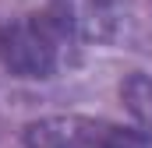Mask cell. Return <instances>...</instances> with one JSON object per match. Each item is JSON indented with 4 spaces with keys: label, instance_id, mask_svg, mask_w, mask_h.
I'll return each mask as SVG.
<instances>
[{
    "label": "cell",
    "instance_id": "obj_4",
    "mask_svg": "<svg viewBox=\"0 0 152 148\" xmlns=\"http://www.w3.org/2000/svg\"><path fill=\"white\" fill-rule=\"evenodd\" d=\"M120 99H124L127 113L134 116V123L145 134H152V78H145L138 71L127 74L124 85H120Z\"/></svg>",
    "mask_w": 152,
    "mask_h": 148
},
{
    "label": "cell",
    "instance_id": "obj_2",
    "mask_svg": "<svg viewBox=\"0 0 152 148\" xmlns=\"http://www.w3.org/2000/svg\"><path fill=\"white\" fill-rule=\"evenodd\" d=\"M25 148H152V134L92 116H42L25 127Z\"/></svg>",
    "mask_w": 152,
    "mask_h": 148
},
{
    "label": "cell",
    "instance_id": "obj_3",
    "mask_svg": "<svg viewBox=\"0 0 152 148\" xmlns=\"http://www.w3.org/2000/svg\"><path fill=\"white\" fill-rule=\"evenodd\" d=\"M71 42H106L120 25L117 0H53L46 7Z\"/></svg>",
    "mask_w": 152,
    "mask_h": 148
},
{
    "label": "cell",
    "instance_id": "obj_1",
    "mask_svg": "<svg viewBox=\"0 0 152 148\" xmlns=\"http://www.w3.org/2000/svg\"><path fill=\"white\" fill-rule=\"evenodd\" d=\"M75 42L53 21L50 11H36L25 18H11L0 25V71L25 81L53 78L67 64Z\"/></svg>",
    "mask_w": 152,
    "mask_h": 148
}]
</instances>
